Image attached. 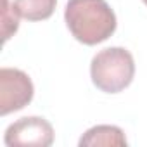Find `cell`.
Returning a JSON list of instances; mask_svg holds the SVG:
<instances>
[{"mask_svg":"<svg viewBox=\"0 0 147 147\" xmlns=\"http://www.w3.org/2000/svg\"><path fill=\"white\" fill-rule=\"evenodd\" d=\"M94 85L106 94L125 90L135 76L133 55L123 47H109L95 54L90 64Z\"/></svg>","mask_w":147,"mask_h":147,"instance_id":"2","label":"cell"},{"mask_svg":"<svg viewBox=\"0 0 147 147\" xmlns=\"http://www.w3.org/2000/svg\"><path fill=\"white\" fill-rule=\"evenodd\" d=\"M57 0H14V11L28 21H43L54 14Z\"/></svg>","mask_w":147,"mask_h":147,"instance_id":"6","label":"cell"},{"mask_svg":"<svg viewBox=\"0 0 147 147\" xmlns=\"http://www.w3.org/2000/svg\"><path fill=\"white\" fill-rule=\"evenodd\" d=\"M4 140L5 145L9 147H21V145L49 147L54 142V128L45 118L26 116L9 125Z\"/></svg>","mask_w":147,"mask_h":147,"instance_id":"4","label":"cell"},{"mask_svg":"<svg viewBox=\"0 0 147 147\" xmlns=\"http://www.w3.org/2000/svg\"><path fill=\"white\" fill-rule=\"evenodd\" d=\"M66 24L78 42L97 45L116 30V14L106 0H67Z\"/></svg>","mask_w":147,"mask_h":147,"instance_id":"1","label":"cell"},{"mask_svg":"<svg viewBox=\"0 0 147 147\" xmlns=\"http://www.w3.org/2000/svg\"><path fill=\"white\" fill-rule=\"evenodd\" d=\"M4 40H9L12 33L19 28V14L14 12V7L9 9V0H4Z\"/></svg>","mask_w":147,"mask_h":147,"instance_id":"7","label":"cell"},{"mask_svg":"<svg viewBox=\"0 0 147 147\" xmlns=\"http://www.w3.org/2000/svg\"><path fill=\"white\" fill-rule=\"evenodd\" d=\"M82 147H95V145H126V137L121 128L114 125H97L83 133L80 138Z\"/></svg>","mask_w":147,"mask_h":147,"instance_id":"5","label":"cell"},{"mask_svg":"<svg viewBox=\"0 0 147 147\" xmlns=\"http://www.w3.org/2000/svg\"><path fill=\"white\" fill-rule=\"evenodd\" d=\"M142 2H144V4H145V5H147V0H142Z\"/></svg>","mask_w":147,"mask_h":147,"instance_id":"8","label":"cell"},{"mask_svg":"<svg viewBox=\"0 0 147 147\" xmlns=\"http://www.w3.org/2000/svg\"><path fill=\"white\" fill-rule=\"evenodd\" d=\"M35 88L31 78L24 71L16 67L0 69V114L19 111L28 106L33 99Z\"/></svg>","mask_w":147,"mask_h":147,"instance_id":"3","label":"cell"}]
</instances>
